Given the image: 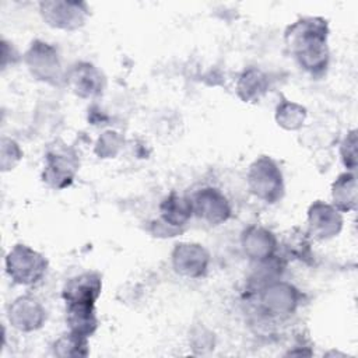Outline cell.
<instances>
[{"instance_id":"7a4b0ae2","label":"cell","mask_w":358,"mask_h":358,"mask_svg":"<svg viewBox=\"0 0 358 358\" xmlns=\"http://www.w3.org/2000/svg\"><path fill=\"white\" fill-rule=\"evenodd\" d=\"M99 291V277L92 273H87L71 278L63 289V296L67 306H94Z\"/></svg>"},{"instance_id":"277c9868","label":"cell","mask_w":358,"mask_h":358,"mask_svg":"<svg viewBox=\"0 0 358 358\" xmlns=\"http://www.w3.org/2000/svg\"><path fill=\"white\" fill-rule=\"evenodd\" d=\"M194 211L200 217L207 218L213 224L220 222V221H225L228 214H229V208H228L227 200L220 193L217 194L214 203L210 204V203H207V200L204 199L201 192H199L196 194V197H194Z\"/></svg>"},{"instance_id":"6da1fadb","label":"cell","mask_w":358,"mask_h":358,"mask_svg":"<svg viewBox=\"0 0 358 358\" xmlns=\"http://www.w3.org/2000/svg\"><path fill=\"white\" fill-rule=\"evenodd\" d=\"M7 273L18 284L36 282L46 267L45 260L36 252L24 245H17L6 259Z\"/></svg>"},{"instance_id":"3957f363","label":"cell","mask_w":358,"mask_h":358,"mask_svg":"<svg viewBox=\"0 0 358 358\" xmlns=\"http://www.w3.org/2000/svg\"><path fill=\"white\" fill-rule=\"evenodd\" d=\"M263 303L266 309L271 310L273 315H280L282 312H292L296 299L294 296L292 287L288 285H275L264 291Z\"/></svg>"}]
</instances>
